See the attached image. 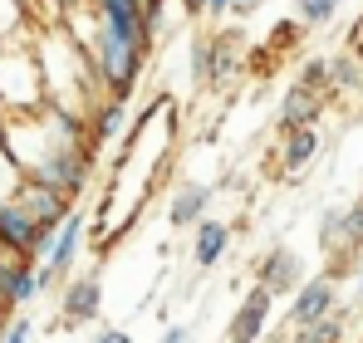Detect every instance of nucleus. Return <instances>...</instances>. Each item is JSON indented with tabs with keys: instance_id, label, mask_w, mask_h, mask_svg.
<instances>
[{
	"instance_id": "1",
	"label": "nucleus",
	"mask_w": 363,
	"mask_h": 343,
	"mask_svg": "<svg viewBox=\"0 0 363 343\" xmlns=\"http://www.w3.org/2000/svg\"><path fill=\"white\" fill-rule=\"evenodd\" d=\"M35 59H40L45 103H50V108L74 113V118L94 113V103L104 99V89H99L94 59L84 55V45H74L60 25H50V30H35Z\"/></svg>"
},
{
	"instance_id": "2",
	"label": "nucleus",
	"mask_w": 363,
	"mask_h": 343,
	"mask_svg": "<svg viewBox=\"0 0 363 343\" xmlns=\"http://www.w3.org/2000/svg\"><path fill=\"white\" fill-rule=\"evenodd\" d=\"M35 108H45V79H40L35 45L0 50V118L35 113Z\"/></svg>"
},
{
	"instance_id": "3",
	"label": "nucleus",
	"mask_w": 363,
	"mask_h": 343,
	"mask_svg": "<svg viewBox=\"0 0 363 343\" xmlns=\"http://www.w3.org/2000/svg\"><path fill=\"white\" fill-rule=\"evenodd\" d=\"M89 211H69L64 216V226L50 235V245H45V255L35 260V280H40V294H50V289H64V280L79 270V255H84V240H89Z\"/></svg>"
},
{
	"instance_id": "4",
	"label": "nucleus",
	"mask_w": 363,
	"mask_h": 343,
	"mask_svg": "<svg viewBox=\"0 0 363 343\" xmlns=\"http://www.w3.org/2000/svg\"><path fill=\"white\" fill-rule=\"evenodd\" d=\"M104 314V270L89 265V270H74L60 289V324L64 329H84Z\"/></svg>"
},
{
	"instance_id": "5",
	"label": "nucleus",
	"mask_w": 363,
	"mask_h": 343,
	"mask_svg": "<svg viewBox=\"0 0 363 343\" xmlns=\"http://www.w3.org/2000/svg\"><path fill=\"white\" fill-rule=\"evenodd\" d=\"M339 309V280L324 270V275H304V285L290 294V309H285V324H290V334L295 329H309V324H319L324 314H334Z\"/></svg>"
},
{
	"instance_id": "6",
	"label": "nucleus",
	"mask_w": 363,
	"mask_h": 343,
	"mask_svg": "<svg viewBox=\"0 0 363 343\" xmlns=\"http://www.w3.org/2000/svg\"><path fill=\"white\" fill-rule=\"evenodd\" d=\"M255 285L265 289L270 299H290V294L304 285L300 250H290V245H270V250L255 260Z\"/></svg>"
},
{
	"instance_id": "7",
	"label": "nucleus",
	"mask_w": 363,
	"mask_h": 343,
	"mask_svg": "<svg viewBox=\"0 0 363 343\" xmlns=\"http://www.w3.org/2000/svg\"><path fill=\"white\" fill-rule=\"evenodd\" d=\"M45 245H50V235L35 226L15 201L0 206V255H10V260H40Z\"/></svg>"
},
{
	"instance_id": "8",
	"label": "nucleus",
	"mask_w": 363,
	"mask_h": 343,
	"mask_svg": "<svg viewBox=\"0 0 363 343\" xmlns=\"http://www.w3.org/2000/svg\"><path fill=\"white\" fill-rule=\"evenodd\" d=\"M15 206L35 221V226L45 230V235H55L64 226V216L74 211V201L60 196V191H50V186H35V181H20V191H15Z\"/></svg>"
},
{
	"instance_id": "9",
	"label": "nucleus",
	"mask_w": 363,
	"mask_h": 343,
	"mask_svg": "<svg viewBox=\"0 0 363 343\" xmlns=\"http://www.w3.org/2000/svg\"><path fill=\"white\" fill-rule=\"evenodd\" d=\"M241 69H245V35L241 30H221L211 35V79L206 89H236L241 84Z\"/></svg>"
},
{
	"instance_id": "10",
	"label": "nucleus",
	"mask_w": 363,
	"mask_h": 343,
	"mask_svg": "<svg viewBox=\"0 0 363 343\" xmlns=\"http://www.w3.org/2000/svg\"><path fill=\"white\" fill-rule=\"evenodd\" d=\"M40 299V280H35V260H0V309L5 314H25Z\"/></svg>"
},
{
	"instance_id": "11",
	"label": "nucleus",
	"mask_w": 363,
	"mask_h": 343,
	"mask_svg": "<svg viewBox=\"0 0 363 343\" xmlns=\"http://www.w3.org/2000/svg\"><path fill=\"white\" fill-rule=\"evenodd\" d=\"M270 314H275V299H270L260 285H250V289L241 294L236 319L226 324V343H255L265 329H270Z\"/></svg>"
},
{
	"instance_id": "12",
	"label": "nucleus",
	"mask_w": 363,
	"mask_h": 343,
	"mask_svg": "<svg viewBox=\"0 0 363 343\" xmlns=\"http://www.w3.org/2000/svg\"><path fill=\"white\" fill-rule=\"evenodd\" d=\"M211 201H216V186H211V181H182L177 191H172V201H167V221H172V230L201 226L206 211H211Z\"/></svg>"
},
{
	"instance_id": "13",
	"label": "nucleus",
	"mask_w": 363,
	"mask_h": 343,
	"mask_svg": "<svg viewBox=\"0 0 363 343\" xmlns=\"http://www.w3.org/2000/svg\"><path fill=\"white\" fill-rule=\"evenodd\" d=\"M329 108V99H319V94H304V89H285L280 94V108H275V128H280V137L285 133H300V128H319V118Z\"/></svg>"
},
{
	"instance_id": "14",
	"label": "nucleus",
	"mask_w": 363,
	"mask_h": 343,
	"mask_svg": "<svg viewBox=\"0 0 363 343\" xmlns=\"http://www.w3.org/2000/svg\"><path fill=\"white\" fill-rule=\"evenodd\" d=\"M324 152V133L319 128H300V133H285L280 137V172L290 181H300L304 172L314 167V157Z\"/></svg>"
},
{
	"instance_id": "15",
	"label": "nucleus",
	"mask_w": 363,
	"mask_h": 343,
	"mask_svg": "<svg viewBox=\"0 0 363 343\" xmlns=\"http://www.w3.org/2000/svg\"><path fill=\"white\" fill-rule=\"evenodd\" d=\"M226 250H231V226H226V221L206 216L201 226H191V265H196V270H211Z\"/></svg>"
},
{
	"instance_id": "16",
	"label": "nucleus",
	"mask_w": 363,
	"mask_h": 343,
	"mask_svg": "<svg viewBox=\"0 0 363 343\" xmlns=\"http://www.w3.org/2000/svg\"><path fill=\"white\" fill-rule=\"evenodd\" d=\"M89 123V142H94V152H99V142H113L123 133V123H128V103H118V99H99L94 103V113L84 118Z\"/></svg>"
},
{
	"instance_id": "17",
	"label": "nucleus",
	"mask_w": 363,
	"mask_h": 343,
	"mask_svg": "<svg viewBox=\"0 0 363 343\" xmlns=\"http://www.w3.org/2000/svg\"><path fill=\"white\" fill-rule=\"evenodd\" d=\"M15 45H35V15L15 0H0V50Z\"/></svg>"
},
{
	"instance_id": "18",
	"label": "nucleus",
	"mask_w": 363,
	"mask_h": 343,
	"mask_svg": "<svg viewBox=\"0 0 363 343\" xmlns=\"http://www.w3.org/2000/svg\"><path fill=\"white\" fill-rule=\"evenodd\" d=\"M344 334H349V309H334V314H324L319 324L295 329L290 343H344Z\"/></svg>"
},
{
	"instance_id": "19",
	"label": "nucleus",
	"mask_w": 363,
	"mask_h": 343,
	"mask_svg": "<svg viewBox=\"0 0 363 343\" xmlns=\"http://www.w3.org/2000/svg\"><path fill=\"white\" fill-rule=\"evenodd\" d=\"M359 84H363V64L354 55H329V99L334 94H359Z\"/></svg>"
},
{
	"instance_id": "20",
	"label": "nucleus",
	"mask_w": 363,
	"mask_h": 343,
	"mask_svg": "<svg viewBox=\"0 0 363 343\" xmlns=\"http://www.w3.org/2000/svg\"><path fill=\"white\" fill-rule=\"evenodd\" d=\"M186 45H191V50H186V79H191V89L201 94L206 79H211V35H191Z\"/></svg>"
},
{
	"instance_id": "21",
	"label": "nucleus",
	"mask_w": 363,
	"mask_h": 343,
	"mask_svg": "<svg viewBox=\"0 0 363 343\" xmlns=\"http://www.w3.org/2000/svg\"><path fill=\"white\" fill-rule=\"evenodd\" d=\"M339 5L344 0H295V25L300 30H324L339 20Z\"/></svg>"
},
{
	"instance_id": "22",
	"label": "nucleus",
	"mask_w": 363,
	"mask_h": 343,
	"mask_svg": "<svg viewBox=\"0 0 363 343\" xmlns=\"http://www.w3.org/2000/svg\"><path fill=\"white\" fill-rule=\"evenodd\" d=\"M295 89L329 99V55H309V59H304L300 74H295Z\"/></svg>"
},
{
	"instance_id": "23",
	"label": "nucleus",
	"mask_w": 363,
	"mask_h": 343,
	"mask_svg": "<svg viewBox=\"0 0 363 343\" xmlns=\"http://www.w3.org/2000/svg\"><path fill=\"white\" fill-rule=\"evenodd\" d=\"M300 40H304L300 25H295V20H280V25H270V40H265V50L280 59V55H290V50H300Z\"/></svg>"
},
{
	"instance_id": "24",
	"label": "nucleus",
	"mask_w": 363,
	"mask_h": 343,
	"mask_svg": "<svg viewBox=\"0 0 363 343\" xmlns=\"http://www.w3.org/2000/svg\"><path fill=\"white\" fill-rule=\"evenodd\" d=\"M339 226H344V206H324V216H319V250L324 255H339Z\"/></svg>"
},
{
	"instance_id": "25",
	"label": "nucleus",
	"mask_w": 363,
	"mask_h": 343,
	"mask_svg": "<svg viewBox=\"0 0 363 343\" xmlns=\"http://www.w3.org/2000/svg\"><path fill=\"white\" fill-rule=\"evenodd\" d=\"M20 181H25V176H20V167H15V162H10V152L0 147V206H5V201H15Z\"/></svg>"
},
{
	"instance_id": "26",
	"label": "nucleus",
	"mask_w": 363,
	"mask_h": 343,
	"mask_svg": "<svg viewBox=\"0 0 363 343\" xmlns=\"http://www.w3.org/2000/svg\"><path fill=\"white\" fill-rule=\"evenodd\" d=\"M35 339V319L30 314H10L5 329H0V343H30Z\"/></svg>"
},
{
	"instance_id": "27",
	"label": "nucleus",
	"mask_w": 363,
	"mask_h": 343,
	"mask_svg": "<svg viewBox=\"0 0 363 343\" xmlns=\"http://www.w3.org/2000/svg\"><path fill=\"white\" fill-rule=\"evenodd\" d=\"M191 339H196V324H167L157 343H191Z\"/></svg>"
},
{
	"instance_id": "28",
	"label": "nucleus",
	"mask_w": 363,
	"mask_h": 343,
	"mask_svg": "<svg viewBox=\"0 0 363 343\" xmlns=\"http://www.w3.org/2000/svg\"><path fill=\"white\" fill-rule=\"evenodd\" d=\"M344 55H354V59L363 64V15L354 20V25H349V40H344Z\"/></svg>"
},
{
	"instance_id": "29",
	"label": "nucleus",
	"mask_w": 363,
	"mask_h": 343,
	"mask_svg": "<svg viewBox=\"0 0 363 343\" xmlns=\"http://www.w3.org/2000/svg\"><path fill=\"white\" fill-rule=\"evenodd\" d=\"M89 343H138V339H133L128 329H113V324H108V329H99V334H94Z\"/></svg>"
},
{
	"instance_id": "30",
	"label": "nucleus",
	"mask_w": 363,
	"mask_h": 343,
	"mask_svg": "<svg viewBox=\"0 0 363 343\" xmlns=\"http://www.w3.org/2000/svg\"><path fill=\"white\" fill-rule=\"evenodd\" d=\"M265 0H231V15H241V20H250L255 10H260Z\"/></svg>"
},
{
	"instance_id": "31",
	"label": "nucleus",
	"mask_w": 363,
	"mask_h": 343,
	"mask_svg": "<svg viewBox=\"0 0 363 343\" xmlns=\"http://www.w3.org/2000/svg\"><path fill=\"white\" fill-rule=\"evenodd\" d=\"M177 5H182L186 20H201V10H206V0H177Z\"/></svg>"
},
{
	"instance_id": "32",
	"label": "nucleus",
	"mask_w": 363,
	"mask_h": 343,
	"mask_svg": "<svg viewBox=\"0 0 363 343\" xmlns=\"http://www.w3.org/2000/svg\"><path fill=\"white\" fill-rule=\"evenodd\" d=\"M354 309H363V270H359V285H354Z\"/></svg>"
},
{
	"instance_id": "33",
	"label": "nucleus",
	"mask_w": 363,
	"mask_h": 343,
	"mask_svg": "<svg viewBox=\"0 0 363 343\" xmlns=\"http://www.w3.org/2000/svg\"><path fill=\"white\" fill-rule=\"evenodd\" d=\"M5 319H10V314H5V309H0V329H5Z\"/></svg>"
},
{
	"instance_id": "34",
	"label": "nucleus",
	"mask_w": 363,
	"mask_h": 343,
	"mask_svg": "<svg viewBox=\"0 0 363 343\" xmlns=\"http://www.w3.org/2000/svg\"><path fill=\"white\" fill-rule=\"evenodd\" d=\"M359 201H363V186H359Z\"/></svg>"
},
{
	"instance_id": "35",
	"label": "nucleus",
	"mask_w": 363,
	"mask_h": 343,
	"mask_svg": "<svg viewBox=\"0 0 363 343\" xmlns=\"http://www.w3.org/2000/svg\"><path fill=\"white\" fill-rule=\"evenodd\" d=\"M359 99H363V84H359Z\"/></svg>"
}]
</instances>
